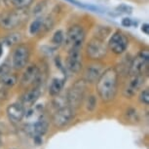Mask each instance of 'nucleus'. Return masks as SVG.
<instances>
[{"label": "nucleus", "mask_w": 149, "mask_h": 149, "mask_svg": "<svg viewBox=\"0 0 149 149\" xmlns=\"http://www.w3.org/2000/svg\"><path fill=\"white\" fill-rule=\"evenodd\" d=\"M22 41V36L18 33H13L3 38V42H0L2 45H7V46H13L15 44H19Z\"/></svg>", "instance_id": "6ab92c4d"}, {"label": "nucleus", "mask_w": 149, "mask_h": 149, "mask_svg": "<svg viewBox=\"0 0 149 149\" xmlns=\"http://www.w3.org/2000/svg\"><path fill=\"white\" fill-rule=\"evenodd\" d=\"M117 10L120 11V12H122V13H125V14H132L133 13V8L128 6V5H125V4L120 5V6L117 8Z\"/></svg>", "instance_id": "393cba45"}, {"label": "nucleus", "mask_w": 149, "mask_h": 149, "mask_svg": "<svg viewBox=\"0 0 149 149\" xmlns=\"http://www.w3.org/2000/svg\"><path fill=\"white\" fill-rule=\"evenodd\" d=\"M102 73V67L100 64L95 63V64H91V65H88L85 71L86 81L89 83L97 82L98 77L100 76Z\"/></svg>", "instance_id": "f3484780"}, {"label": "nucleus", "mask_w": 149, "mask_h": 149, "mask_svg": "<svg viewBox=\"0 0 149 149\" xmlns=\"http://www.w3.org/2000/svg\"><path fill=\"white\" fill-rule=\"evenodd\" d=\"M108 47L104 40L94 37L89 41L86 47V54L90 60L100 61L107 55Z\"/></svg>", "instance_id": "20e7f679"}, {"label": "nucleus", "mask_w": 149, "mask_h": 149, "mask_svg": "<svg viewBox=\"0 0 149 149\" xmlns=\"http://www.w3.org/2000/svg\"><path fill=\"white\" fill-rule=\"evenodd\" d=\"M143 84H144V76L143 75H133L130 82L124 89V95L128 98L133 97L136 94V92L141 88Z\"/></svg>", "instance_id": "ddd939ff"}, {"label": "nucleus", "mask_w": 149, "mask_h": 149, "mask_svg": "<svg viewBox=\"0 0 149 149\" xmlns=\"http://www.w3.org/2000/svg\"><path fill=\"white\" fill-rule=\"evenodd\" d=\"M34 141L37 145H40L42 143V137L41 136H34Z\"/></svg>", "instance_id": "cd10ccee"}, {"label": "nucleus", "mask_w": 149, "mask_h": 149, "mask_svg": "<svg viewBox=\"0 0 149 149\" xmlns=\"http://www.w3.org/2000/svg\"><path fill=\"white\" fill-rule=\"evenodd\" d=\"M48 124L47 121H45L44 119H39L37 122H35L32 125L27 126V131H29V134H32L34 136H43L47 133L48 131Z\"/></svg>", "instance_id": "dca6fc26"}, {"label": "nucleus", "mask_w": 149, "mask_h": 149, "mask_svg": "<svg viewBox=\"0 0 149 149\" xmlns=\"http://www.w3.org/2000/svg\"><path fill=\"white\" fill-rule=\"evenodd\" d=\"M29 46L26 44H18L12 54V67L16 70L24 69L29 63Z\"/></svg>", "instance_id": "0eeeda50"}, {"label": "nucleus", "mask_w": 149, "mask_h": 149, "mask_svg": "<svg viewBox=\"0 0 149 149\" xmlns=\"http://www.w3.org/2000/svg\"><path fill=\"white\" fill-rule=\"evenodd\" d=\"M24 107L21 103H13L8 106L7 108V115L10 121L14 123H18L24 116Z\"/></svg>", "instance_id": "4468645a"}, {"label": "nucleus", "mask_w": 149, "mask_h": 149, "mask_svg": "<svg viewBox=\"0 0 149 149\" xmlns=\"http://www.w3.org/2000/svg\"><path fill=\"white\" fill-rule=\"evenodd\" d=\"M121 24L125 27H131L134 24V22H133V19L130 18H124L122 19V22H121Z\"/></svg>", "instance_id": "a878e982"}, {"label": "nucleus", "mask_w": 149, "mask_h": 149, "mask_svg": "<svg viewBox=\"0 0 149 149\" xmlns=\"http://www.w3.org/2000/svg\"><path fill=\"white\" fill-rule=\"evenodd\" d=\"M54 26V21L48 16L37 17L34 21L31 22L29 27V32L31 36L43 35L49 31Z\"/></svg>", "instance_id": "6e6552de"}, {"label": "nucleus", "mask_w": 149, "mask_h": 149, "mask_svg": "<svg viewBox=\"0 0 149 149\" xmlns=\"http://www.w3.org/2000/svg\"><path fill=\"white\" fill-rule=\"evenodd\" d=\"M95 105H97V100H95V97L94 95H91L88 98V102H87V108L89 109L90 111L94 110L95 108Z\"/></svg>", "instance_id": "b1692460"}, {"label": "nucleus", "mask_w": 149, "mask_h": 149, "mask_svg": "<svg viewBox=\"0 0 149 149\" xmlns=\"http://www.w3.org/2000/svg\"><path fill=\"white\" fill-rule=\"evenodd\" d=\"M10 70H11V67L9 64L7 63H3L0 65V78H2L5 75L9 74L10 73Z\"/></svg>", "instance_id": "5701e85b"}, {"label": "nucleus", "mask_w": 149, "mask_h": 149, "mask_svg": "<svg viewBox=\"0 0 149 149\" xmlns=\"http://www.w3.org/2000/svg\"><path fill=\"white\" fill-rule=\"evenodd\" d=\"M149 68V53L147 50L139 52L131 61L129 66V73L133 75H144Z\"/></svg>", "instance_id": "39448f33"}, {"label": "nucleus", "mask_w": 149, "mask_h": 149, "mask_svg": "<svg viewBox=\"0 0 149 149\" xmlns=\"http://www.w3.org/2000/svg\"><path fill=\"white\" fill-rule=\"evenodd\" d=\"M33 0H9V3L15 9H26L32 4Z\"/></svg>", "instance_id": "aec40b11"}, {"label": "nucleus", "mask_w": 149, "mask_h": 149, "mask_svg": "<svg viewBox=\"0 0 149 149\" xmlns=\"http://www.w3.org/2000/svg\"><path fill=\"white\" fill-rule=\"evenodd\" d=\"M64 82L65 80L61 79V78H55V79L52 80L51 85H50L49 88V93L52 97H57V95H60V93L61 92V90L63 89L64 86Z\"/></svg>", "instance_id": "a211bd4d"}, {"label": "nucleus", "mask_w": 149, "mask_h": 149, "mask_svg": "<svg viewBox=\"0 0 149 149\" xmlns=\"http://www.w3.org/2000/svg\"><path fill=\"white\" fill-rule=\"evenodd\" d=\"M39 75H40V70H39L38 66L36 64H30L26 67V69L24 70V74H22V84L24 86L36 84V86H37Z\"/></svg>", "instance_id": "f8f14e48"}, {"label": "nucleus", "mask_w": 149, "mask_h": 149, "mask_svg": "<svg viewBox=\"0 0 149 149\" xmlns=\"http://www.w3.org/2000/svg\"><path fill=\"white\" fill-rule=\"evenodd\" d=\"M29 18L26 9H15L0 13V29L14 30L21 26Z\"/></svg>", "instance_id": "f03ea898"}, {"label": "nucleus", "mask_w": 149, "mask_h": 149, "mask_svg": "<svg viewBox=\"0 0 149 149\" xmlns=\"http://www.w3.org/2000/svg\"><path fill=\"white\" fill-rule=\"evenodd\" d=\"M41 95V92L39 90V87L35 86L33 87L32 89L29 90L24 93V95H22V105L24 106H26V107H30L32 106L34 103L37 102V100L39 98Z\"/></svg>", "instance_id": "2eb2a0df"}, {"label": "nucleus", "mask_w": 149, "mask_h": 149, "mask_svg": "<svg viewBox=\"0 0 149 149\" xmlns=\"http://www.w3.org/2000/svg\"><path fill=\"white\" fill-rule=\"evenodd\" d=\"M118 71L115 67L105 69L97 81V91L103 102L114 100L118 87Z\"/></svg>", "instance_id": "f257e3e1"}, {"label": "nucleus", "mask_w": 149, "mask_h": 149, "mask_svg": "<svg viewBox=\"0 0 149 149\" xmlns=\"http://www.w3.org/2000/svg\"><path fill=\"white\" fill-rule=\"evenodd\" d=\"M141 31L146 35L149 34V24H142V26H141Z\"/></svg>", "instance_id": "bb28decb"}, {"label": "nucleus", "mask_w": 149, "mask_h": 149, "mask_svg": "<svg viewBox=\"0 0 149 149\" xmlns=\"http://www.w3.org/2000/svg\"><path fill=\"white\" fill-rule=\"evenodd\" d=\"M139 100L140 102H141L142 103H144V104L147 105L149 103V91L148 89H145L143 90V91L141 92V94H140L139 95Z\"/></svg>", "instance_id": "4be33fe9"}, {"label": "nucleus", "mask_w": 149, "mask_h": 149, "mask_svg": "<svg viewBox=\"0 0 149 149\" xmlns=\"http://www.w3.org/2000/svg\"><path fill=\"white\" fill-rule=\"evenodd\" d=\"M66 66L73 73H79L82 70V52L81 48H72L68 50L66 58Z\"/></svg>", "instance_id": "9b49d317"}, {"label": "nucleus", "mask_w": 149, "mask_h": 149, "mask_svg": "<svg viewBox=\"0 0 149 149\" xmlns=\"http://www.w3.org/2000/svg\"><path fill=\"white\" fill-rule=\"evenodd\" d=\"M64 41V34H63V31L61 29L57 30L54 35H53V38H52V43L57 45V46H60L61 44H63Z\"/></svg>", "instance_id": "412c9836"}, {"label": "nucleus", "mask_w": 149, "mask_h": 149, "mask_svg": "<svg viewBox=\"0 0 149 149\" xmlns=\"http://www.w3.org/2000/svg\"><path fill=\"white\" fill-rule=\"evenodd\" d=\"M85 38L86 32L84 27L79 24H73L66 31L64 43L68 50L72 48H82Z\"/></svg>", "instance_id": "7ed1b4c3"}, {"label": "nucleus", "mask_w": 149, "mask_h": 149, "mask_svg": "<svg viewBox=\"0 0 149 149\" xmlns=\"http://www.w3.org/2000/svg\"><path fill=\"white\" fill-rule=\"evenodd\" d=\"M0 145H1V136H0Z\"/></svg>", "instance_id": "c756f323"}, {"label": "nucleus", "mask_w": 149, "mask_h": 149, "mask_svg": "<svg viewBox=\"0 0 149 149\" xmlns=\"http://www.w3.org/2000/svg\"><path fill=\"white\" fill-rule=\"evenodd\" d=\"M86 81L79 80L75 82L67 93V102L71 108H78L83 102L85 97Z\"/></svg>", "instance_id": "423d86ee"}, {"label": "nucleus", "mask_w": 149, "mask_h": 149, "mask_svg": "<svg viewBox=\"0 0 149 149\" xmlns=\"http://www.w3.org/2000/svg\"><path fill=\"white\" fill-rule=\"evenodd\" d=\"M74 118V110L70 106L60 107L53 115V124L57 128H63L67 126Z\"/></svg>", "instance_id": "9d476101"}, {"label": "nucleus", "mask_w": 149, "mask_h": 149, "mask_svg": "<svg viewBox=\"0 0 149 149\" xmlns=\"http://www.w3.org/2000/svg\"><path fill=\"white\" fill-rule=\"evenodd\" d=\"M128 46H129V39L126 36V34H124L120 30H117V31H115L111 35V37L107 43L108 50H110L115 55L123 54L127 50Z\"/></svg>", "instance_id": "1a4fd4ad"}, {"label": "nucleus", "mask_w": 149, "mask_h": 149, "mask_svg": "<svg viewBox=\"0 0 149 149\" xmlns=\"http://www.w3.org/2000/svg\"><path fill=\"white\" fill-rule=\"evenodd\" d=\"M2 54H3V45L0 43V58H1Z\"/></svg>", "instance_id": "c85d7f7f"}]
</instances>
